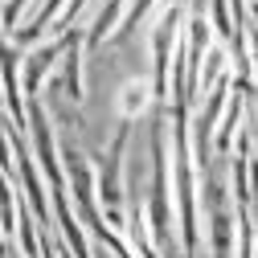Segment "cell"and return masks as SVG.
I'll use <instances>...</instances> for the list:
<instances>
[{"instance_id":"obj_1","label":"cell","mask_w":258,"mask_h":258,"mask_svg":"<svg viewBox=\"0 0 258 258\" xmlns=\"http://www.w3.org/2000/svg\"><path fill=\"white\" fill-rule=\"evenodd\" d=\"M29 132V156H33L37 172H45L49 180V192L66 188V176H61V160H57V144H53V123H49V111L41 99H29L25 103V127Z\"/></svg>"},{"instance_id":"obj_2","label":"cell","mask_w":258,"mask_h":258,"mask_svg":"<svg viewBox=\"0 0 258 258\" xmlns=\"http://www.w3.org/2000/svg\"><path fill=\"white\" fill-rule=\"evenodd\" d=\"M78 33H82V29H74V33H61L57 41H45V45H37L33 53L25 57V66H21V74H17V78H21V86H25V94H29V99H33V94L41 90V82L49 78V70H53L57 61H61L66 45H70Z\"/></svg>"},{"instance_id":"obj_3","label":"cell","mask_w":258,"mask_h":258,"mask_svg":"<svg viewBox=\"0 0 258 258\" xmlns=\"http://www.w3.org/2000/svg\"><path fill=\"white\" fill-rule=\"evenodd\" d=\"M5 258H21V254H17V246H9V250H5Z\"/></svg>"}]
</instances>
